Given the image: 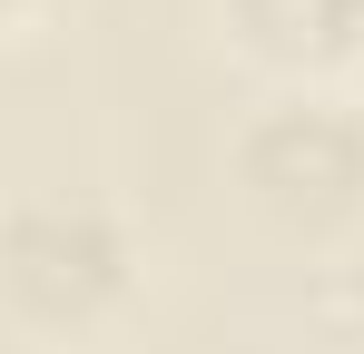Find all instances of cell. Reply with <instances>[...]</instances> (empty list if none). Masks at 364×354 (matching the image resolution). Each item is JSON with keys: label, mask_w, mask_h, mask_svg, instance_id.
<instances>
[{"label": "cell", "mask_w": 364, "mask_h": 354, "mask_svg": "<svg viewBox=\"0 0 364 354\" xmlns=\"http://www.w3.org/2000/svg\"><path fill=\"white\" fill-rule=\"evenodd\" d=\"M60 0H0V40H20V30H40Z\"/></svg>", "instance_id": "cell-4"}, {"label": "cell", "mask_w": 364, "mask_h": 354, "mask_svg": "<svg viewBox=\"0 0 364 354\" xmlns=\"http://www.w3.org/2000/svg\"><path fill=\"white\" fill-rule=\"evenodd\" d=\"M237 187L286 236H325L345 217H364V109L335 79L276 89L237 128Z\"/></svg>", "instance_id": "cell-2"}, {"label": "cell", "mask_w": 364, "mask_h": 354, "mask_svg": "<svg viewBox=\"0 0 364 354\" xmlns=\"http://www.w3.org/2000/svg\"><path fill=\"white\" fill-rule=\"evenodd\" d=\"M148 295V246L89 187L0 197V315L30 345H99Z\"/></svg>", "instance_id": "cell-1"}, {"label": "cell", "mask_w": 364, "mask_h": 354, "mask_svg": "<svg viewBox=\"0 0 364 354\" xmlns=\"http://www.w3.org/2000/svg\"><path fill=\"white\" fill-rule=\"evenodd\" d=\"M246 59H266L286 89L364 69V0H217Z\"/></svg>", "instance_id": "cell-3"}]
</instances>
